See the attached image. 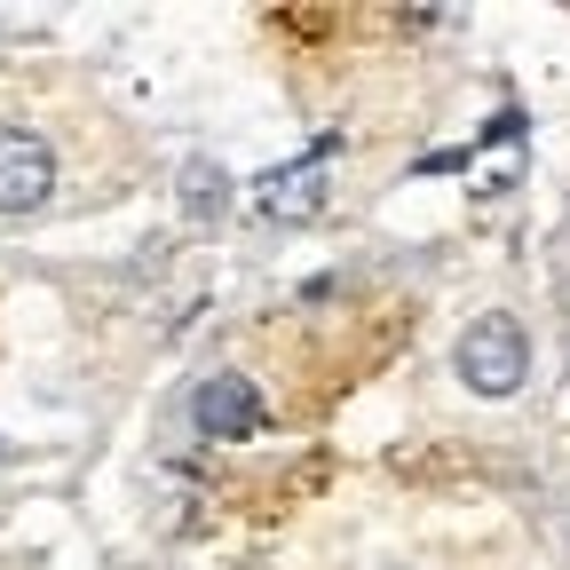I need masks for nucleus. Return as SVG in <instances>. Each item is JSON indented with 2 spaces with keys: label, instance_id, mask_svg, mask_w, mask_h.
<instances>
[{
  "label": "nucleus",
  "instance_id": "f257e3e1",
  "mask_svg": "<svg viewBox=\"0 0 570 570\" xmlns=\"http://www.w3.org/2000/svg\"><path fill=\"white\" fill-rule=\"evenodd\" d=\"M460 381L475 389V396H515L523 381H531V333L508 317V309H483L468 333H460Z\"/></svg>",
  "mask_w": 570,
  "mask_h": 570
},
{
  "label": "nucleus",
  "instance_id": "f03ea898",
  "mask_svg": "<svg viewBox=\"0 0 570 570\" xmlns=\"http://www.w3.org/2000/svg\"><path fill=\"white\" fill-rule=\"evenodd\" d=\"M190 420H198V436H214V444H246V436L269 428V404H262V389L246 373H214V381H198Z\"/></svg>",
  "mask_w": 570,
  "mask_h": 570
},
{
  "label": "nucleus",
  "instance_id": "7ed1b4c3",
  "mask_svg": "<svg viewBox=\"0 0 570 570\" xmlns=\"http://www.w3.org/2000/svg\"><path fill=\"white\" fill-rule=\"evenodd\" d=\"M48 190H56V151L24 127H0V214H9V223L17 214H40Z\"/></svg>",
  "mask_w": 570,
  "mask_h": 570
},
{
  "label": "nucleus",
  "instance_id": "20e7f679",
  "mask_svg": "<svg viewBox=\"0 0 570 570\" xmlns=\"http://www.w3.org/2000/svg\"><path fill=\"white\" fill-rule=\"evenodd\" d=\"M333 151H341V142L325 135L317 151H302L294 167L262 175V206H269V214H309V206H317V175H325V159H333Z\"/></svg>",
  "mask_w": 570,
  "mask_h": 570
},
{
  "label": "nucleus",
  "instance_id": "39448f33",
  "mask_svg": "<svg viewBox=\"0 0 570 570\" xmlns=\"http://www.w3.org/2000/svg\"><path fill=\"white\" fill-rule=\"evenodd\" d=\"M183 214H190V223H214V214H223L230 206V183H223V167H214V159H183Z\"/></svg>",
  "mask_w": 570,
  "mask_h": 570
},
{
  "label": "nucleus",
  "instance_id": "423d86ee",
  "mask_svg": "<svg viewBox=\"0 0 570 570\" xmlns=\"http://www.w3.org/2000/svg\"><path fill=\"white\" fill-rule=\"evenodd\" d=\"M468 159H475V151H428L420 175H452V167H468Z\"/></svg>",
  "mask_w": 570,
  "mask_h": 570
},
{
  "label": "nucleus",
  "instance_id": "0eeeda50",
  "mask_svg": "<svg viewBox=\"0 0 570 570\" xmlns=\"http://www.w3.org/2000/svg\"><path fill=\"white\" fill-rule=\"evenodd\" d=\"M562 547H570V515H562Z\"/></svg>",
  "mask_w": 570,
  "mask_h": 570
}]
</instances>
